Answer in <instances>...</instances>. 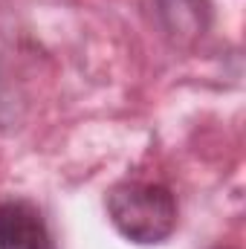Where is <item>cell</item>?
<instances>
[{"mask_svg":"<svg viewBox=\"0 0 246 249\" xmlns=\"http://www.w3.org/2000/svg\"><path fill=\"white\" fill-rule=\"evenodd\" d=\"M0 249H58L44 212L32 200H0Z\"/></svg>","mask_w":246,"mask_h":249,"instance_id":"3","label":"cell"},{"mask_svg":"<svg viewBox=\"0 0 246 249\" xmlns=\"http://www.w3.org/2000/svg\"><path fill=\"white\" fill-rule=\"evenodd\" d=\"M217 249H235V247H217Z\"/></svg>","mask_w":246,"mask_h":249,"instance_id":"4","label":"cell"},{"mask_svg":"<svg viewBox=\"0 0 246 249\" xmlns=\"http://www.w3.org/2000/svg\"><path fill=\"white\" fill-rule=\"evenodd\" d=\"M151 29L174 50H191L211 29L209 0H142Z\"/></svg>","mask_w":246,"mask_h":249,"instance_id":"2","label":"cell"},{"mask_svg":"<svg viewBox=\"0 0 246 249\" xmlns=\"http://www.w3.org/2000/svg\"><path fill=\"white\" fill-rule=\"evenodd\" d=\"M105 209L113 229L139 247L165 244L177 229V197L165 183L122 180L107 191Z\"/></svg>","mask_w":246,"mask_h":249,"instance_id":"1","label":"cell"}]
</instances>
